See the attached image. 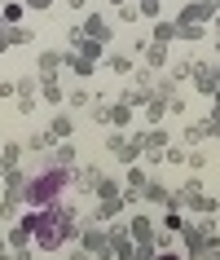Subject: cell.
Wrapping results in <instances>:
<instances>
[{"label":"cell","mask_w":220,"mask_h":260,"mask_svg":"<svg viewBox=\"0 0 220 260\" xmlns=\"http://www.w3.org/2000/svg\"><path fill=\"white\" fill-rule=\"evenodd\" d=\"M75 172V168H70ZM70 172L66 168L49 164L44 172H35V177H27V190H22V207H53L62 194L70 190Z\"/></svg>","instance_id":"6da1fadb"},{"label":"cell","mask_w":220,"mask_h":260,"mask_svg":"<svg viewBox=\"0 0 220 260\" xmlns=\"http://www.w3.org/2000/svg\"><path fill=\"white\" fill-rule=\"evenodd\" d=\"M22 190H27V172L14 168L9 177H5V194H0V220H14L22 212Z\"/></svg>","instance_id":"7a4b0ae2"},{"label":"cell","mask_w":220,"mask_h":260,"mask_svg":"<svg viewBox=\"0 0 220 260\" xmlns=\"http://www.w3.org/2000/svg\"><path fill=\"white\" fill-rule=\"evenodd\" d=\"M80 247L93 260H110V234H106V225H93V220H88V225L80 230Z\"/></svg>","instance_id":"3957f363"},{"label":"cell","mask_w":220,"mask_h":260,"mask_svg":"<svg viewBox=\"0 0 220 260\" xmlns=\"http://www.w3.org/2000/svg\"><path fill=\"white\" fill-rule=\"evenodd\" d=\"M190 80H194V93H198V97H211L220 88V67H216V62H194Z\"/></svg>","instance_id":"277c9868"},{"label":"cell","mask_w":220,"mask_h":260,"mask_svg":"<svg viewBox=\"0 0 220 260\" xmlns=\"http://www.w3.org/2000/svg\"><path fill=\"white\" fill-rule=\"evenodd\" d=\"M154 220L145 216V212H132V220H128V238H132V247H154Z\"/></svg>","instance_id":"5b68a950"},{"label":"cell","mask_w":220,"mask_h":260,"mask_svg":"<svg viewBox=\"0 0 220 260\" xmlns=\"http://www.w3.org/2000/svg\"><path fill=\"white\" fill-rule=\"evenodd\" d=\"M211 18H216V5H211V0H190V5L176 14V22H194V27H203V22H211Z\"/></svg>","instance_id":"8992f818"},{"label":"cell","mask_w":220,"mask_h":260,"mask_svg":"<svg viewBox=\"0 0 220 260\" xmlns=\"http://www.w3.org/2000/svg\"><path fill=\"white\" fill-rule=\"evenodd\" d=\"M132 123H137V110H132V106H124V102H106V128L119 133V128H132Z\"/></svg>","instance_id":"52a82bcc"},{"label":"cell","mask_w":220,"mask_h":260,"mask_svg":"<svg viewBox=\"0 0 220 260\" xmlns=\"http://www.w3.org/2000/svg\"><path fill=\"white\" fill-rule=\"evenodd\" d=\"M35 75H22V80H18V110H22V115H35Z\"/></svg>","instance_id":"ba28073f"},{"label":"cell","mask_w":220,"mask_h":260,"mask_svg":"<svg viewBox=\"0 0 220 260\" xmlns=\"http://www.w3.org/2000/svg\"><path fill=\"white\" fill-rule=\"evenodd\" d=\"M119 212H124V199H97V207H93L88 220H93V225H110Z\"/></svg>","instance_id":"9c48e42d"},{"label":"cell","mask_w":220,"mask_h":260,"mask_svg":"<svg viewBox=\"0 0 220 260\" xmlns=\"http://www.w3.org/2000/svg\"><path fill=\"white\" fill-rule=\"evenodd\" d=\"M84 36H88V40H97V44H110V36H115V31H110V22L101 14H88L84 18Z\"/></svg>","instance_id":"30bf717a"},{"label":"cell","mask_w":220,"mask_h":260,"mask_svg":"<svg viewBox=\"0 0 220 260\" xmlns=\"http://www.w3.org/2000/svg\"><path fill=\"white\" fill-rule=\"evenodd\" d=\"M137 53H141V62H145V67H150V71H163L167 67V44H141V49H137Z\"/></svg>","instance_id":"8fae6325"},{"label":"cell","mask_w":220,"mask_h":260,"mask_svg":"<svg viewBox=\"0 0 220 260\" xmlns=\"http://www.w3.org/2000/svg\"><path fill=\"white\" fill-rule=\"evenodd\" d=\"M22 154H27V150H22V141H5V150H0V181L18 168V159H22Z\"/></svg>","instance_id":"7c38bea8"},{"label":"cell","mask_w":220,"mask_h":260,"mask_svg":"<svg viewBox=\"0 0 220 260\" xmlns=\"http://www.w3.org/2000/svg\"><path fill=\"white\" fill-rule=\"evenodd\" d=\"M141 199L154 203V207H167V203H172V190H167L163 181H145V185H141Z\"/></svg>","instance_id":"4fadbf2b"},{"label":"cell","mask_w":220,"mask_h":260,"mask_svg":"<svg viewBox=\"0 0 220 260\" xmlns=\"http://www.w3.org/2000/svg\"><path fill=\"white\" fill-rule=\"evenodd\" d=\"M35 67H40V80H57L62 53H53V49H40V53H35Z\"/></svg>","instance_id":"5bb4252c"},{"label":"cell","mask_w":220,"mask_h":260,"mask_svg":"<svg viewBox=\"0 0 220 260\" xmlns=\"http://www.w3.org/2000/svg\"><path fill=\"white\" fill-rule=\"evenodd\" d=\"M145 123H150V128H159V123L167 119V97H159V93H150V102H145Z\"/></svg>","instance_id":"9a60e30c"},{"label":"cell","mask_w":220,"mask_h":260,"mask_svg":"<svg viewBox=\"0 0 220 260\" xmlns=\"http://www.w3.org/2000/svg\"><path fill=\"white\" fill-rule=\"evenodd\" d=\"M49 137H53V141H75V119H70V115H53Z\"/></svg>","instance_id":"2e32d148"},{"label":"cell","mask_w":220,"mask_h":260,"mask_svg":"<svg viewBox=\"0 0 220 260\" xmlns=\"http://www.w3.org/2000/svg\"><path fill=\"white\" fill-rule=\"evenodd\" d=\"M5 243H9V251H31V230L22 220H14V230L5 234Z\"/></svg>","instance_id":"e0dca14e"},{"label":"cell","mask_w":220,"mask_h":260,"mask_svg":"<svg viewBox=\"0 0 220 260\" xmlns=\"http://www.w3.org/2000/svg\"><path fill=\"white\" fill-rule=\"evenodd\" d=\"M62 67H66V71H75L80 80H88V75L97 71V62H88V57H80V53H62Z\"/></svg>","instance_id":"ac0fdd59"},{"label":"cell","mask_w":220,"mask_h":260,"mask_svg":"<svg viewBox=\"0 0 220 260\" xmlns=\"http://www.w3.org/2000/svg\"><path fill=\"white\" fill-rule=\"evenodd\" d=\"M150 40H154V44H172V40H176V22H172V18H154Z\"/></svg>","instance_id":"d6986e66"},{"label":"cell","mask_w":220,"mask_h":260,"mask_svg":"<svg viewBox=\"0 0 220 260\" xmlns=\"http://www.w3.org/2000/svg\"><path fill=\"white\" fill-rule=\"evenodd\" d=\"M70 53H80V57H88V62H97V57L106 53V44H97V40H88V36H80V40L70 44Z\"/></svg>","instance_id":"ffe728a7"},{"label":"cell","mask_w":220,"mask_h":260,"mask_svg":"<svg viewBox=\"0 0 220 260\" xmlns=\"http://www.w3.org/2000/svg\"><path fill=\"white\" fill-rule=\"evenodd\" d=\"M53 164L66 168V172L75 168V141H57V146H53Z\"/></svg>","instance_id":"44dd1931"},{"label":"cell","mask_w":220,"mask_h":260,"mask_svg":"<svg viewBox=\"0 0 220 260\" xmlns=\"http://www.w3.org/2000/svg\"><path fill=\"white\" fill-rule=\"evenodd\" d=\"M57 141L49 137V133H31L27 141H22V150H31V154H44V150H53Z\"/></svg>","instance_id":"7402d4cb"},{"label":"cell","mask_w":220,"mask_h":260,"mask_svg":"<svg viewBox=\"0 0 220 260\" xmlns=\"http://www.w3.org/2000/svg\"><path fill=\"white\" fill-rule=\"evenodd\" d=\"M185 225H190V216H185L180 207H167V216H163V230H167V234H176V238H180V230H185Z\"/></svg>","instance_id":"603a6c76"},{"label":"cell","mask_w":220,"mask_h":260,"mask_svg":"<svg viewBox=\"0 0 220 260\" xmlns=\"http://www.w3.org/2000/svg\"><path fill=\"white\" fill-rule=\"evenodd\" d=\"M40 97H44V102H53V106H57V102H66L62 80H40Z\"/></svg>","instance_id":"cb8c5ba5"},{"label":"cell","mask_w":220,"mask_h":260,"mask_svg":"<svg viewBox=\"0 0 220 260\" xmlns=\"http://www.w3.org/2000/svg\"><path fill=\"white\" fill-rule=\"evenodd\" d=\"M93 194H97V199H119V194H124V185H119L115 177H101V181L93 185Z\"/></svg>","instance_id":"d4e9b609"},{"label":"cell","mask_w":220,"mask_h":260,"mask_svg":"<svg viewBox=\"0 0 220 260\" xmlns=\"http://www.w3.org/2000/svg\"><path fill=\"white\" fill-rule=\"evenodd\" d=\"M132 88L154 93V71H150V67H132Z\"/></svg>","instance_id":"484cf974"},{"label":"cell","mask_w":220,"mask_h":260,"mask_svg":"<svg viewBox=\"0 0 220 260\" xmlns=\"http://www.w3.org/2000/svg\"><path fill=\"white\" fill-rule=\"evenodd\" d=\"M145 181H150V177H145V168H141V164H128V177H124V190H141V185H145Z\"/></svg>","instance_id":"4316f807"},{"label":"cell","mask_w":220,"mask_h":260,"mask_svg":"<svg viewBox=\"0 0 220 260\" xmlns=\"http://www.w3.org/2000/svg\"><path fill=\"white\" fill-rule=\"evenodd\" d=\"M207 164H211V154H207V150H190V154H185V168H190L194 177H198V172H207Z\"/></svg>","instance_id":"83f0119b"},{"label":"cell","mask_w":220,"mask_h":260,"mask_svg":"<svg viewBox=\"0 0 220 260\" xmlns=\"http://www.w3.org/2000/svg\"><path fill=\"white\" fill-rule=\"evenodd\" d=\"M207 36V27H194V22H176V40H190V44H198Z\"/></svg>","instance_id":"f1b7e54d"},{"label":"cell","mask_w":220,"mask_h":260,"mask_svg":"<svg viewBox=\"0 0 220 260\" xmlns=\"http://www.w3.org/2000/svg\"><path fill=\"white\" fill-rule=\"evenodd\" d=\"M167 75H172L176 84H185V80L194 75V57H180V62H172V71H167Z\"/></svg>","instance_id":"f546056e"},{"label":"cell","mask_w":220,"mask_h":260,"mask_svg":"<svg viewBox=\"0 0 220 260\" xmlns=\"http://www.w3.org/2000/svg\"><path fill=\"white\" fill-rule=\"evenodd\" d=\"M106 67L115 71V75H132V57H128V53H110Z\"/></svg>","instance_id":"4dcf8cb0"},{"label":"cell","mask_w":220,"mask_h":260,"mask_svg":"<svg viewBox=\"0 0 220 260\" xmlns=\"http://www.w3.org/2000/svg\"><path fill=\"white\" fill-rule=\"evenodd\" d=\"M5 36H9V44H35V31L31 27H5Z\"/></svg>","instance_id":"1f68e13d"},{"label":"cell","mask_w":220,"mask_h":260,"mask_svg":"<svg viewBox=\"0 0 220 260\" xmlns=\"http://www.w3.org/2000/svg\"><path fill=\"white\" fill-rule=\"evenodd\" d=\"M22 14H27V9H22V5H5V14H0V22H5V27H18V22H22Z\"/></svg>","instance_id":"d6a6232c"},{"label":"cell","mask_w":220,"mask_h":260,"mask_svg":"<svg viewBox=\"0 0 220 260\" xmlns=\"http://www.w3.org/2000/svg\"><path fill=\"white\" fill-rule=\"evenodd\" d=\"M180 137H185V146H198V141H207V133H203V123H185Z\"/></svg>","instance_id":"836d02e7"},{"label":"cell","mask_w":220,"mask_h":260,"mask_svg":"<svg viewBox=\"0 0 220 260\" xmlns=\"http://www.w3.org/2000/svg\"><path fill=\"white\" fill-rule=\"evenodd\" d=\"M203 133H207L211 141H220V110H216V106H211V115L203 119Z\"/></svg>","instance_id":"e575fe53"},{"label":"cell","mask_w":220,"mask_h":260,"mask_svg":"<svg viewBox=\"0 0 220 260\" xmlns=\"http://www.w3.org/2000/svg\"><path fill=\"white\" fill-rule=\"evenodd\" d=\"M106 150L115 154V159H119V154L128 150V137H124V133H110V137H106Z\"/></svg>","instance_id":"d590c367"},{"label":"cell","mask_w":220,"mask_h":260,"mask_svg":"<svg viewBox=\"0 0 220 260\" xmlns=\"http://www.w3.org/2000/svg\"><path fill=\"white\" fill-rule=\"evenodd\" d=\"M185 154H190V150H185V146H167V150H163V164H185Z\"/></svg>","instance_id":"8d00e7d4"},{"label":"cell","mask_w":220,"mask_h":260,"mask_svg":"<svg viewBox=\"0 0 220 260\" xmlns=\"http://www.w3.org/2000/svg\"><path fill=\"white\" fill-rule=\"evenodd\" d=\"M70 106H93V93L88 88H70Z\"/></svg>","instance_id":"74e56055"},{"label":"cell","mask_w":220,"mask_h":260,"mask_svg":"<svg viewBox=\"0 0 220 260\" xmlns=\"http://www.w3.org/2000/svg\"><path fill=\"white\" fill-rule=\"evenodd\" d=\"M137 14H141V18H159V0H141Z\"/></svg>","instance_id":"f35d334b"},{"label":"cell","mask_w":220,"mask_h":260,"mask_svg":"<svg viewBox=\"0 0 220 260\" xmlns=\"http://www.w3.org/2000/svg\"><path fill=\"white\" fill-rule=\"evenodd\" d=\"M119 22H141V14H137V5H119Z\"/></svg>","instance_id":"ab89813d"},{"label":"cell","mask_w":220,"mask_h":260,"mask_svg":"<svg viewBox=\"0 0 220 260\" xmlns=\"http://www.w3.org/2000/svg\"><path fill=\"white\" fill-rule=\"evenodd\" d=\"M119 199H124V207H137V203H141V190H124Z\"/></svg>","instance_id":"60d3db41"},{"label":"cell","mask_w":220,"mask_h":260,"mask_svg":"<svg viewBox=\"0 0 220 260\" xmlns=\"http://www.w3.org/2000/svg\"><path fill=\"white\" fill-rule=\"evenodd\" d=\"M18 93V80H0V97H14Z\"/></svg>","instance_id":"b9f144b4"},{"label":"cell","mask_w":220,"mask_h":260,"mask_svg":"<svg viewBox=\"0 0 220 260\" xmlns=\"http://www.w3.org/2000/svg\"><path fill=\"white\" fill-rule=\"evenodd\" d=\"M22 5H27V9H49L53 0H22Z\"/></svg>","instance_id":"7bdbcfd3"},{"label":"cell","mask_w":220,"mask_h":260,"mask_svg":"<svg viewBox=\"0 0 220 260\" xmlns=\"http://www.w3.org/2000/svg\"><path fill=\"white\" fill-rule=\"evenodd\" d=\"M0 260H14V251H9V243L0 238Z\"/></svg>","instance_id":"ee69618b"},{"label":"cell","mask_w":220,"mask_h":260,"mask_svg":"<svg viewBox=\"0 0 220 260\" xmlns=\"http://www.w3.org/2000/svg\"><path fill=\"white\" fill-rule=\"evenodd\" d=\"M154 260H185V256H176V251H159Z\"/></svg>","instance_id":"f6af8a7d"},{"label":"cell","mask_w":220,"mask_h":260,"mask_svg":"<svg viewBox=\"0 0 220 260\" xmlns=\"http://www.w3.org/2000/svg\"><path fill=\"white\" fill-rule=\"evenodd\" d=\"M9 49V36H5V22H0V53Z\"/></svg>","instance_id":"bcb514c9"},{"label":"cell","mask_w":220,"mask_h":260,"mask_svg":"<svg viewBox=\"0 0 220 260\" xmlns=\"http://www.w3.org/2000/svg\"><path fill=\"white\" fill-rule=\"evenodd\" d=\"M211 106H216V110H220V88H216V93H211Z\"/></svg>","instance_id":"7dc6e473"},{"label":"cell","mask_w":220,"mask_h":260,"mask_svg":"<svg viewBox=\"0 0 220 260\" xmlns=\"http://www.w3.org/2000/svg\"><path fill=\"white\" fill-rule=\"evenodd\" d=\"M14 260H31V251H14Z\"/></svg>","instance_id":"c3c4849f"},{"label":"cell","mask_w":220,"mask_h":260,"mask_svg":"<svg viewBox=\"0 0 220 260\" xmlns=\"http://www.w3.org/2000/svg\"><path fill=\"white\" fill-rule=\"evenodd\" d=\"M211 22H216V44H220V14H216V18H211Z\"/></svg>","instance_id":"681fc988"},{"label":"cell","mask_w":220,"mask_h":260,"mask_svg":"<svg viewBox=\"0 0 220 260\" xmlns=\"http://www.w3.org/2000/svg\"><path fill=\"white\" fill-rule=\"evenodd\" d=\"M70 5H75V9H80V5H84V0H70Z\"/></svg>","instance_id":"f907efd6"},{"label":"cell","mask_w":220,"mask_h":260,"mask_svg":"<svg viewBox=\"0 0 220 260\" xmlns=\"http://www.w3.org/2000/svg\"><path fill=\"white\" fill-rule=\"evenodd\" d=\"M110 5H124V0H110Z\"/></svg>","instance_id":"816d5d0a"},{"label":"cell","mask_w":220,"mask_h":260,"mask_svg":"<svg viewBox=\"0 0 220 260\" xmlns=\"http://www.w3.org/2000/svg\"><path fill=\"white\" fill-rule=\"evenodd\" d=\"M216 53H220V44H216Z\"/></svg>","instance_id":"f5cc1de1"}]
</instances>
